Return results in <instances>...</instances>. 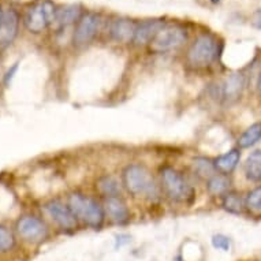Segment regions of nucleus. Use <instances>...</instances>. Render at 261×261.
<instances>
[{"label": "nucleus", "instance_id": "obj_1", "mask_svg": "<svg viewBox=\"0 0 261 261\" xmlns=\"http://www.w3.org/2000/svg\"><path fill=\"white\" fill-rule=\"evenodd\" d=\"M222 44L218 37L212 33H202L190 44L186 52V63L192 69H206L218 60Z\"/></svg>", "mask_w": 261, "mask_h": 261}, {"label": "nucleus", "instance_id": "obj_2", "mask_svg": "<svg viewBox=\"0 0 261 261\" xmlns=\"http://www.w3.org/2000/svg\"><path fill=\"white\" fill-rule=\"evenodd\" d=\"M123 185L126 190L136 197L158 196V186L150 171L142 164H128L123 170Z\"/></svg>", "mask_w": 261, "mask_h": 261}, {"label": "nucleus", "instance_id": "obj_3", "mask_svg": "<svg viewBox=\"0 0 261 261\" xmlns=\"http://www.w3.org/2000/svg\"><path fill=\"white\" fill-rule=\"evenodd\" d=\"M58 6L52 0H36L25 10L23 25L28 32L40 35L55 23Z\"/></svg>", "mask_w": 261, "mask_h": 261}, {"label": "nucleus", "instance_id": "obj_4", "mask_svg": "<svg viewBox=\"0 0 261 261\" xmlns=\"http://www.w3.org/2000/svg\"><path fill=\"white\" fill-rule=\"evenodd\" d=\"M67 205L73 211L75 218L85 223L86 226L96 228V230L103 226L106 211L97 202V200L85 196L82 193H73V194H70Z\"/></svg>", "mask_w": 261, "mask_h": 261}, {"label": "nucleus", "instance_id": "obj_5", "mask_svg": "<svg viewBox=\"0 0 261 261\" xmlns=\"http://www.w3.org/2000/svg\"><path fill=\"white\" fill-rule=\"evenodd\" d=\"M188 41V30L179 23H166L149 44V51L164 54L182 47Z\"/></svg>", "mask_w": 261, "mask_h": 261}, {"label": "nucleus", "instance_id": "obj_6", "mask_svg": "<svg viewBox=\"0 0 261 261\" xmlns=\"http://www.w3.org/2000/svg\"><path fill=\"white\" fill-rule=\"evenodd\" d=\"M160 176L164 192L172 201L185 202L193 197V189L189 186L184 175L178 170L166 166L160 170Z\"/></svg>", "mask_w": 261, "mask_h": 261}, {"label": "nucleus", "instance_id": "obj_7", "mask_svg": "<svg viewBox=\"0 0 261 261\" xmlns=\"http://www.w3.org/2000/svg\"><path fill=\"white\" fill-rule=\"evenodd\" d=\"M101 15L94 11L82 14L80 21L75 23L73 33V43L75 47H86L96 39L101 29Z\"/></svg>", "mask_w": 261, "mask_h": 261}, {"label": "nucleus", "instance_id": "obj_8", "mask_svg": "<svg viewBox=\"0 0 261 261\" xmlns=\"http://www.w3.org/2000/svg\"><path fill=\"white\" fill-rule=\"evenodd\" d=\"M17 231L22 240L30 244H39L47 240L48 227L41 219L28 215L17 222Z\"/></svg>", "mask_w": 261, "mask_h": 261}, {"label": "nucleus", "instance_id": "obj_9", "mask_svg": "<svg viewBox=\"0 0 261 261\" xmlns=\"http://www.w3.org/2000/svg\"><path fill=\"white\" fill-rule=\"evenodd\" d=\"M45 211L49 215V218L63 230H75L78 226V219L70 210L69 205H66L62 201L52 200L45 204Z\"/></svg>", "mask_w": 261, "mask_h": 261}, {"label": "nucleus", "instance_id": "obj_10", "mask_svg": "<svg viewBox=\"0 0 261 261\" xmlns=\"http://www.w3.org/2000/svg\"><path fill=\"white\" fill-rule=\"evenodd\" d=\"M19 29V13L13 7L5 10L0 23V51H3L14 43Z\"/></svg>", "mask_w": 261, "mask_h": 261}, {"label": "nucleus", "instance_id": "obj_11", "mask_svg": "<svg viewBox=\"0 0 261 261\" xmlns=\"http://www.w3.org/2000/svg\"><path fill=\"white\" fill-rule=\"evenodd\" d=\"M166 25V22L162 18H153V19H145L138 22L134 32L133 44L137 47L141 45H149L150 41L156 37L160 29Z\"/></svg>", "mask_w": 261, "mask_h": 261}, {"label": "nucleus", "instance_id": "obj_12", "mask_svg": "<svg viewBox=\"0 0 261 261\" xmlns=\"http://www.w3.org/2000/svg\"><path fill=\"white\" fill-rule=\"evenodd\" d=\"M246 82H245V75L242 73H232L226 78V81L222 86V100L224 104H236L240 101Z\"/></svg>", "mask_w": 261, "mask_h": 261}, {"label": "nucleus", "instance_id": "obj_13", "mask_svg": "<svg viewBox=\"0 0 261 261\" xmlns=\"http://www.w3.org/2000/svg\"><path fill=\"white\" fill-rule=\"evenodd\" d=\"M136 26L137 23L133 19L120 17L115 18L110 25V37H111L115 43H133L134 32H136Z\"/></svg>", "mask_w": 261, "mask_h": 261}, {"label": "nucleus", "instance_id": "obj_14", "mask_svg": "<svg viewBox=\"0 0 261 261\" xmlns=\"http://www.w3.org/2000/svg\"><path fill=\"white\" fill-rule=\"evenodd\" d=\"M104 211L115 224L123 226V224H127L130 222V211H128L126 202L119 196L106 198Z\"/></svg>", "mask_w": 261, "mask_h": 261}, {"label": "nucleus", "instance_id": "obj_15", "mask_svg": "<svg viewBox=\"0 0 261 261\" xmlns=\"http://www.w3.org/2000/svg\"><path fill=\"white\" fill-rule=\"evenodd\" d=\"M241 160V150L240 148H234L230 149L226 153L220 154L218 158L215 159V168L216 171L224 175H230L238 166V163Z\"/></svg>", "mask_w": 261, "mask_h": 261}, {"label": "nucleus", "instance_id": "obj_16", "mask_svg": "<svg viewBox=\"0 0 261 261\" xmlns=\"http://www.w3.org/2000/svg\"><path fill=\"white\" fill-rule=\"evenodd\" d=\"M82 7L80 5H67L63 7H58L56 11L55 23L60 26V28H67L69 25L77 23L80 21V18L82 17Z\"/></svg>", "mask_w": 261, "mask_h": 261}, {"label": "nucleus", "instance_id": "obj_17", "mask_svg": "<svg viewBox=\"0 0 261 261\" xmlns=\"http://www.w3.org/2000/svg\"><path fill=\"white\" fill-rule=\"evenodd\" d=\"M245 176L252 182H261V149L249 154L244 164Z\"/></svg>", "mask_w": 261, "mask_h": 261}, {"label": "nucleus", "instance_id": "obj_18", "mask_svg": "<svg viewBox=\"0 0 261 261\" xmlns=\"http://www.w3.org/2000/svg\"><path fill=\"white\" fill-rule=\"evenodd\" d=\"M230 185L231 180L228 175L224 174H215L206 180V189L212 196H224L227 192H230Z\"/></svg>", "mask_w": 261, "mask_h": 261}, {"label": "nucleus", "instance_id": "obj_19", "mask_svg": "<svg viewBox=\"0 0 261 261\" xmlns=\"http://www.w3.org/2000/svg\"><path fill=\"white\" fill-rule=\"evenodd\" d=\"M222 206L228 214L240 215L245 210V198L241 196V193L227 192L222 198Z\"/></svg>", "mask_w": 261, "mask_h": 261}, {"label": "nucleus", "instance_id": "obj_20", "mask_svg": "<svg viewBox=\"0 0 261 261\" xmlns=\"http://www.w3.org/2000/svg\"><path fill=\"white\" fill-rule=\"evenodd\" d=\"M261 140V122L250 124L244 133L238 138V146L240 149H248L250 146L256 145Z\"/></svg>", "mask_w": 261, "mask_h": 261}, {"label": "nucleus", "instance_id": "obj_21", "mask_svg": "<svg viewBox=\"0 0 261 261\" xmlns=\"http://www.w3.org/2000/svg\"><path fill=\"white\" fill-rule=\"evenodd\" d=\"M96 189L99 190L104 197H115V196H119L120 188L118 180L114 178V176L104 175L101 178L97 179V184H96Z\"/></svg>", "mask_w": 261, "mask_h": 261}, {"label": "nucleus", "instance_id": "obj_22", "mask_svg": "<svg viewBox=\"0 0 261 261\" xmlns=\"http://www.w3.org/2000/svg\"><path fill=\"white\" fill-rule=\"evenodd\" d=\"M193 170L198 176H201L204 179H210L211 176L216 174L214 160L206 158H196L193 160Z\"/></svg>", "mask_w": 261, "mask_h": 261}, {"label": "nucleus", "instance_id": "obj_23", "mask_svg": "<svg viewBox=\"0 0 261 261\" xmlns=\"http://www.w3.org/2000/svg\"><path fill=\"white\" fill-rule=\"evenodd\" d=\"M245 208L254 215L261 214V185L248 193L245 197Z\"/></svg>", "mask_w": 261, "mask_h": 261}, {"label": "nucleus", "instance_id": "obj_24", "mask_svg": "<svg viewBox=\"0 0 261 261\" xmlns=\"http://www.w3.org/2000/svg\"><path fill=\"white\" fill-rule=\"evenodd\" d=\"M15 246L14 234L6 226L0 224V253H7Z\"/></svg>", "mask_w": 261, "mask_h": 261}, {"label": "nucleus", "instance_id": "obj_25", "mask_svg": "<svg viewBox=\"0 0 261 261\" xmlns=\"http://www.w3.org/2000/svg\"><path fill=\"white\" fill-rule=\"evenodd\" d=\"M212 246L220 252H228L231 249V240L224 234H215L212 237Z\"/></svg>", "mask_w": 261, "mask_h": 261}, {"label": "nucleus", "instance_id": "obj_26", "mask_svg": "<svg viewBox=\"0 0 261 261\" xmlns=\"http://www.w3.org/2000/svg\"><path fill=\"white\" fill-rule=\"evenodd\" d=\"M18 67H19V62H15V63L6 71L5 77H3V84H5V86H10L11 81H13L14 77H15V74H17Z\"/></svg>", "mask_w": 261, "mask_h": 261}, {"label": "nucleus", "instance_id": "obj_27", "mask_svg": "<svg viewBox=\"0 0 261 261\" xmlns=\"http://www.w3.org/2000/svg\"><path fill=\"white\" fill-rule=\"evenodd\" d=\"M250 22H252L253 28L261 30V9H257L256 11L253 13Z\"/></svg>", "mask_w": 261, "mask_h": 261}, {"label": "nucleus", "instance_id": "obj_28", "mask_svg": "<svg viewBox=\"0 0 261 261\" xmlns=\"http://www.w3.org/2000/svg\"><path fill=\"white\" fill-rule=\"evenodd\" d=\"M130 241H132V238L127 234H119V236H116V248H122L123 245H127Z\"/></svg>", "mask_w": 261, "mask_h": 261}, {"label": "nucleus", "instance_id": "obj_29", "mask_svg": "<svg viewBox=\"0 0 261 261\" xmlns=\"http://www.w3.org/2000/svg\"><path fill=\"white\" fill-rule=\"evenodd\" d=\"M256 88H257V94H258V97L261 99V70H260V74H258V77H257Z\"/></svg>", "mask_w": 261, "mask_h": 261}, {"label": "nucleus", "instance_id": "obj_30", "mask_svg": "<svg viewBox=\"0 0 261 261\" xmlns=\"http://www.w3.org/2000/svg\"><path fill=\"white\" fill-rule=\"evenodd\" d=\"M3 13H5V10L2 7V5H0V23H2V19H3Z\"/></svg>", "mask_w": 261, "mask_h": 261}, {"label": "nucleus", "instance_id": "obj_31", "mask_svg": "<svg viewBox=\"0 0 261 261\" xmlns=\"http://www.w3.org/2000/svg\"><path fill=\"white\" fill-rule=\"evenodd\" d=\"M212 3H219V2H222V0H211Z\"/></svg>", "mask_w": 261, "mask_h": 261}]
</instances>
